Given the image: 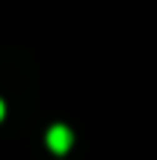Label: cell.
<instances>
[{"mask_svg": "<svg viewBox=\"0 0 157 160\" xmlns=\"http://www.w3.org/2000/svg\"><path fill=\"white\" fill-rule=\"evenodd\" d=\"M71 131L65 125H53L51 131H47V148L53 151V154H65V151L71 148Z\"/></svg>", "mask_w": 157, "mask_h": 160, "instance_id": "obj_1", "label": "cell"}, {"mask_svg": "<svg viewBox=\"0 0 157 160\" xmlns=\"http://www.w3.org/2000/svg\"><path fill=\"white\" fill-rule=\"evenodd\" d=\"M3 116H6V104L0 101V119H3Z\"/></svg>", "mask_w": 157, "mask_h": 160, "instance_id": "obj_2", "label": "cell"}]
</instances>
